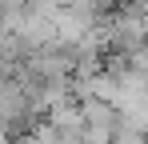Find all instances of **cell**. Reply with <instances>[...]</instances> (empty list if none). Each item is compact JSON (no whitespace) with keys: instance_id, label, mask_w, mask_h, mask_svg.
<instances>
[{"instance_id":"cell-1","label":"cell","mask_w":148,"mask_h":144,"mask_svg":"<svg viewBox=\"0 0 148 144\" xmlns=\"http://www.w3.org/2000/svg\"><path fill=\"white\" fill-rule=\"evenodd\" d=\"M0 144H8V140H4V136H0Z\"/></svg>"}]
</instances>
